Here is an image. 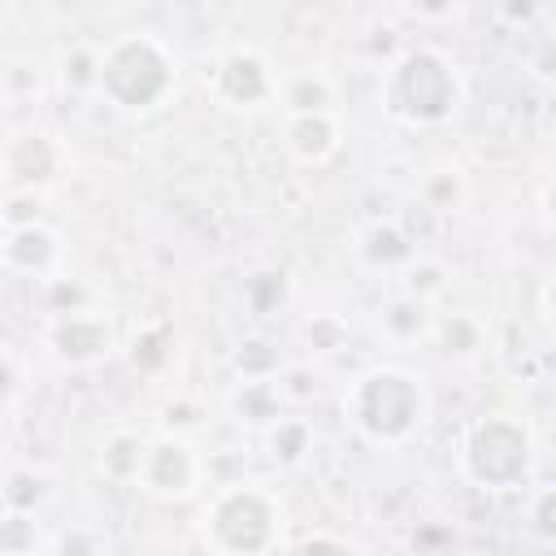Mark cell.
Returning a JSON list of instances; mask_svg holds the SVG:
<instances>
[{
  "instance_id": "6da1fadb",
  "label": "cell",
  "mask_w": 556,
  "mask_h": 556,
  "mask_svg": "<svg viewBox=\"0 0 556 556\" xmlns=\"http://www.w3.org/2000/svg\"><path fill=\"white\" fill-rule=\"evenodd\" d=\"M174 83V70H169V56L156 39L148 35H126L117 39L104 56H100V70H96V87L109 91L122 109H148L156 104Z\"/></svg>"
},
{
  "instance_id": "7a4b0ae2",
  "label": "cell",
  "mask_w": 556,
  "mask_h": 556,
  "mask_svg": "<svg viewBox=\"0 0 556 556\" xmlns=\"http://www.w3.org/2000/svg\"><path fill=\"white\" fill-rule=\"evenodd\" d=\"M352 413H356L365 434H374V439H404L417 426V417H421V391H417V382L408 374L378 369V374H369L356 387Z\"/></svg>"
},
{
  "instance_id": "3957f363",
  "label": "cell",
  "mask_w": 556,
  "mask_h": 556,
  "mask_svg": "<svg viewBox=\"0 0 556 556\" xmlns=\"http://www.w3.org/2000/svg\"><path fill=\"white\" fill-rule=\"evenodd\" d=\"M208 534L230 556H256L274 539V504L252 486H235L217 495L208 513Z\"/></svg>"
},
{
  "instance_id": "277c9868",
  "label": "cell",
  "mask_w": 556,
  "mask_h": 556,
  "mask_svg": "<svg viewBox=\"0 0 556 556\" xmlns=\"http://www.w3.org/2000/svg\"><path fill=\"white\" fill-rule=\"evenodd\" d=\"M391 100H395L400 113H408L417 122H439L456 104V78H452V70H447L443 56H434V52H408L395 65Z\"/></svg>"
},
{
  "instance_id": "5b68a950",
  "label": "cell",
  "mask_w": 556,
  "mask_h": 556,
  "mask_svg": "<svg viewBox=\"0 0 556 556\" xmlns=\"http://www.w3.org/2000/svg\"><path fill=\"white\" fill-rule=\"evenodd\" d=\"M465 465L486 486H508L526 469V434L513 421H482L465 447Z\"/></svg>"
},
{
  "instance_id": "8992f818",
  "label": "cell",
  "mask_w": 556,
  "mask_h": 556,
  "mask_svg": "<svg viewBox=\"0 0 556 556\" xmlns=\"http://www.w3.org/2000/svg\"><path fill=\"white\" fill-rule=\"evenodd\" d=\"M139 473H143V482H148L152 491H161V495H182V491L191 486V473H195L191 447H187V443H156V447H148Z\"/></svg>"
},
{
  "instance_id": "52a82bcc",
  "label": "cell",
  "mask_w": 556,
  "mask_h": 556,
  "mask_svg": "<svg viewBox=\"0 0 556 556\" xmlns=\"http://www.w3.org/2000/svg\"><path fill=\"white\" fill-rule=\"evenodd\" d=\"M52 348H56L61 361L83 365V361H91V356H100V352L109 348V330H104L100 321H91V317L65 313V317L56 321V330H52Z\"/></svg>"
},
{
  "instance_id": "ba28073f",
  "label": "cell",
  "mask_w": 556,
  "mask_h": 556,
  "mask_svg": "<svg viewBox=\"0 0 556 556\" xmlns=\"http://www.w3.org/2000/svg\"><path fill=\"white\" fill-rule=\"evenodd\" d=\"M222 91L235 100V104H252L269 91V74L261 65L256 52H230L222 61Z\"/></svg>"
},
{
  "instance_id": "9c48e42d",
  "label": "cell",
  "mask_w": 556,
  "mask_h": 556,
  "mask_svg": "<svg viewBox=\"0 0 556 556\" xmlns=\"http://www.w3.org/2000/svg\"><path fill=\"white\" fill-rule=\"evenodd\" d=\"M4 165H9V174H13L17 182L35 187V182H48V178H52V169H56V152H52V143H48L43 135H22V139L9 143Z\"/></svg>"
},
{
  "instance_id": "30bf717a",
  "label": "cell",
  "mask_w": 556,
  "mask_h": 556,
  "mask_svg": "<svg viewBox=\"0 0 556 556\" xmlns=\"http://www.w3.org/2000/svg\"><path fill=\"white\" fill-rule=\"evenodd\" d=\"M287 135H291L295 156H304V161H321L334 148V126L326 113H295Z\"/></svg>"
},
{
  "instance_id": "8fae6325",
  "label": "cell",
  "mask_w": 556,
  "mask_h": 556,
  "mask_svg": "<svg viewBox=\"0 0 556 556\" xmlns=\"http://www.w3.org/2000/svg\"><path fill=\"white\" fill-rule=\"evenodd\" d=\"M4 261L17 265V269H43L52 261V235L39 230V226H17L4 243H0Z\"/></svg>"
},
{
  "instance_id": "7c38bea8",
  "label": "cell",
  "mask_w": 556,
  "mask_h": 556,
  "mask_svg": "<svg viewBox=\"0 0 556 556\" xmlns=\"http://www.w3.org/2000/svg\"><path fill=\"white\" fill-rule=\"evenodd\" d=\"M143 456H148V447H143L139 434H117V439L104 443L100 465H104V473H113V478H139Z\"/></svg>"
},
{
  "instance_id": "4fadbf2b",
  "label": "cell",
  "mask_w": 556,
  "mask_h": 556,
  "mask_svg": "<svg viewBox=\"0 0 556 556\" xmlns=\"http://www.w3.org/2000/svg\"><path fill=\"white\" fill-rule=\"evenodd\" d=\"M365 256L374 265H395V261H408L413 256V243L395 230V226H369L365 235Z\"/></svg>"
},
{
  "instance_id": "5bb4252c",
  "label": "cell",
  "mask_w": 556,
  "mask_h": 556,
  "mask_svg": "<svg viewBox=\"0 0 556 556\" xmlns=\"http://www.w3.org/2000/svg\"><path fill=\"white\" fill-rule=\"evenodd\" d=\"M235 408L248 417V421H274L278 417V391L269 382H248L235 400Z\"/></svg>"
},
{
  "instance_id": "9a60e30c",
  "label": "cell",
  "mask_w": 556,
  "mask_h": 556,
  "mask_svg": "<svg viewBox=\"0 0 556 556\" xmlns=\"http://www.w3.org/2000/svg\"><path fill=\"white\" fill-rule=\"evenodd\" d=\"M326 100H330V87H326V78H317V74H300V78L291 83V91H287V104H291L295 113H326Z\"/></svg>"
},
{
  "instance_id": "2e32d148",
  "label": "cell",
  "mask_w": 556,
  "mask_h": 556,
  "mask_svg": "<svg viewBox=\"0 0 556 556\" xmlns=\"http://www.w3.org/2000/svg\"><path fill=\"white\" fill-rule=\"evenodd\" d=\"M274 456H282V460H300L304 456V447H308V430H304V421H278V430H274Z\"/></svg>"
},
{
  "instance_id": "e0dca14e",
  "label": "cell",
  "mask_w": 556,
  "mask_h": 556,
  "mask_svg": "<svg viewBox=\"0 0 556 556\" xmlns=\"http://www.w3.org/2000/svg\"><path fill=\"white\" fill-rule=\"evenodd\" d=\"M265 348H269V343H261V339L243 343V352H239V369H243V378L261 382L269 369H278V356H274V352H265Z\"/></svg>"
},
{
  "instance_id": "ac0fdd59",
  "label": "cell",
  "mask_w": 556,
  "mask_h": 556,
  "mask_svg": "<svg viewBox=\"0 0 556 556\" xmlns=\"http://www.w3.org/2000/svg\"><path fill=\"white\" fill-rule=\"evenodd\" d=\"M30 543H35V526L22 513L0 521V552H26Z\"/></svg>"
},
{
  "instance_id": "d6986e66",
  "label": "cell",
  "mask_w": 556,
  "mask_h": 556,
  "mask_svg": "<svg viewBox=\"0 0 556 556\" xmlns=\"http://www.w3.org/2000/svg\"><path fill=\"white\" fill-rule=\"evenodd\" d=\"M421 321H426V308H421V300H404V304H395L391 313H387V326L395 330V334H417L421 330Z\"/></svg>"
},
{
  "instance_id": "ffe728a7",
  "label": "cell",
  "mask_w": 556,
  "mask_h": 556,
  "mask_svg": "<svg viewBox=\"0 0 556 556\" xmlns=\"http://www.w3.org/2000/svg\"><path fill=\"white\" fill-rule=\"evenodd\" d=\"M443 343H447V352H469V348L478 343V330H473L465 317H452V321L443 326Z\"/></svg>"
},
{
  "instance_id": "44dd1931",
  "label": "cell",
  "mask_w": 556,
  "mask_h": 556,
  "mask_svg": "<svg viewBox=\"0 0 556 556\" xmlns=\"http://www.w3.org/2000/svg\"><path fill=\"white\" fill-rule=\"evenodd\" d=\"M39 495H43V478H35V473H17V478H13V486H9V500H13L17 508L35 504Z\"/></svg>"
},
{
  "instance_id": "7402d4cb",
  "label": "cell",
  "mask_w": 556,
  "mask_h": 556,
  "mask_svg": "<svg viewBox=\"0 0 556 556\" xmlns=\"http://www.w3.org/2000/svg\"><path fill=\"white\" fill-rule=\"evenodd\" d=\"M96 70H100V61H96L91 52H74V61H65V78H70L74 87L96 83Z\"/></svg>"
},
{
  "instance_id": "603a6c76",
  "label": "cell",
  "mask_w": 556,
  "mask_h": 556,
  "mask_svg": "<svg viewBox=\"0 0 556 556\" xmlns=\"http://www.w3.org/2000/svg\"><path fill=\"white\" fill-rule=\"evenodd\" d=\"M56 556H96V539L87 530H65L56 543Z\"/></svg>"
},
{
  "instance_id": "cb8c5ba5",
  "label": "cell",
  "mask_w": 556,
  "mask_h": 556,
  "mask_svg": "<svg viewBox=\"0 0 556 556\" xmlns=\"http://www.w3.org/2000/svg\"><path fill=\"white\" fill-rule=\"evenodd\" d=\"M291 556H352L343 543H334V539H304Z\"/></svg>"
},
{
  "instance_id": "d4e9b609",
  "label": "cell",
  "mask_w": 556,
  "mask_h": 556,
  "mask_svg": "<svg viewBox=\"0 0 556 556\" xmlns=\"http://www.w3.org/2000/svg\"><path fill=\"white\" fill-rule=\"evenodd\" d=\"M417 287H439V269H430V265H426L421 274L413 269V291H417Z\"/></svg>"
},
{
  "instance_id": "484cf974",
  "label": "cell",
  "mask_w": 556,
  "mask_h": 556,
  "mask_svg": "<svg viewBox=\"0 0 556 556\" xmlns=\"http://www.w3.org/2000/svg\"><path fill=\"white\" fill-rule=\"evenodd\" d=\"M9 391H13V369H9L4 361H0V404L9 400Z\"/></svg>"
},
{
  "instance_id": "4316f807",
  "label": "cell",
  "mask_w": 556,
  "mask_h": 556,
  "mask_svg": "<svg viewBox=\"0 0 556 556\" xmlns=\"http://www.w3.org/2000/svg\"><path fill=\"white\" fill-rule=\"evenodd\" d=\"M169 421H178V426H191V421H195V413H191V408H174V404H169Z\"/></svg>"
}]
</instances>
